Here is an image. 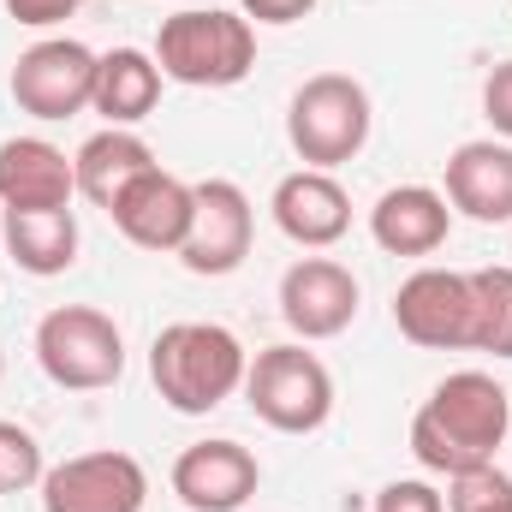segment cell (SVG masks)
<instances>
[{
	"mask_svg": "<svg viewBox=\"0 0 512 512\" xmlns=\"http://www.w3.org/2000/svg\"><path fill=\"white\" fill-rule=\"evenodd\" d=\"M36 364L66 393H102L126 376L120 322L96 304H60L36 322Z\"/></svg>",
	"mask_w": 512,
	"mask_h": 512,
	"instance_id": "5",
	"label": "cell"
},
{
	"mask_svg": "<svg viewBox=\"0 0 512 512\" xmlns=\"http://www.w3.org/2000/svg\"><path fill=\"white\" fill-rule=\"evenodd\" d=\"M280 316L298 340H334L358 322V274L334 256H304L280 274Z\"/></svg>",
	"mask_w": 512,
	"mask_h": 512,
	"instance_id": "11",
	"label": "cell"
},
{
	"mask_svg": "<svg viewBox=\"0 0 512 512\" xmlns=\"http://www.w3.org/2000/svg\"><path fill=\"white\" fill-rule=\"evenodd\" d=\"M245 370L251 352L221 322H173L149 346V382L179 417H209L215 405H227L245 387Z\"/></svg>",
	"mask_w": 512,
	"mask_h": 512,
	"instance_id": "2",
	"label": "cell"
},
{
	"mask_svg": "<svg viewBox=\"0 0 512 512\" xmlns=\"http://www.w3.org/2000/svg\"><path fill=\"white\" fill-rule=\"evenodd\" d=\"M191 209H197V191L185 185V179H173V173H161V167H149L137 185H126V197L108 209L114 215V227L126 233L137 251H173L185 245V233H191Z\"/></svg>",
	"mask_w": 512,
	"mask_h": 512,
	"instance_id": "14",
	"label": "cell"
},
{
	"mask_svg": "<svg viewBox=\"0 0 512 512\" xmlns=\"http://www.w3.org/2000/svg\"><path fill=\"white\" fill-rule=\"evenodd\" d=\"M48 477L42 465V441L24 423H0V495H24Z\"/></svg>",
	"mask_w": 512,
	"mask_h": 512,
	"instance_id": "22",
	"label": "cell"
},
{
	"mask_svg": "<svg viewBox=\"0 0 512 512\" xmlns=\"http://www.w3.org/2000/svg\"><path fill=\"white\" fill-rule=\"evenodd\" d=\"M447 203L483 227L512 221V143L471 137L447 155Z\"/></svg>",
	"mask_w": 512,
	"mask_h": 512,
	"instance_id": "16",
	"label": "cell"
},
{
	"mask_svg": "<svg viewBox=\"0 0 512 512\" xmlns=\"http://www.w3.org/2000/svg\"><path fill=\"white\" fill-rule=\"evenodd\" d=\"M245 12L251 24H298L316 12V0H245Z\"/></svg>",
	"mask_w": 512,
	"mask_h": 512,
	"instance_id": "27",
	"label": "cell"
},
{
	"mask_svg": "<svg viewBox=\"0 0 512 512\" xmlns=\"http://www.w3.org/2000/svg\"><path fill=\"white\" fill-rule=\"evenodd\" d=\"M96 60L102 54H90L84 42L48 36V42H36V48L18 54V66H12V102L30 120H72L96 96Z\"/></svg>",
	"mask_w": 512,
	"mask_h": 512,
	"instance_id": "8",
	"label": "cell"
},
{
	"mask_svg": "<svg viewBox=\"0 0 512 512\" xmlns=\"http://www.w3.org/2000/svg\"><path fill=\"white\" fill-rule=\"evenodd\" d=\"M245 399L251 411L280 429V435H316L334 417V376L316 352L304 346H268L245 370Z\"/></svg>",
	"mask_w": 512,
	"mask_h": 512,
	"instance_id": "6",
	"label": "cell"
},
{
	"mask_svg": "<svg viewBox=\"0 0 512 512\" xmlns=\"http://www.w3.org/2000/svg\"><path fill=\"white\" fill-rule=\"evenodd\" d=\"M268 209H274V227H280L292 245H304V251H328V245H340V239L352 233V197H346V185H340L334 173H322V167L286 173V179L274 185Z\"/></svg>",
	"mask_w": 512,
	"mask_h": 512,
	"instance_id": "12",
	"label": "cell"
},
{
	"mask_svg": "<svg viewBox=\"0 0 512 512\" xmlns=\"http://www.w3.org/2000/svg\"><path fill=\"white\" fill-rule=\"evenodd\" d=\"M0 245L24 274L54 280L78 262V215L72 209H6Z\"/></svg>",
	"mask_w": 512,
	"mask_h": 512,
	"instance_id": "19",
	"label": "cell"
},
{
	"mask_svg": "<svg viewBox=\"0 0 512 512\" xmlns=\"http://www.w3.org/2000/svg\"><path fill=\"white\" fill-rule=\"evenodd\" d=\"M262 483L251 447L239 441H197L173 459V495L191 512H239Z\"/></svg>",
	"mask_w": 512,
	"mask_h": 512,
	"instance_id": "13",
	"label": "cell"
},
{
	"mask_svg": "<svg viewBox=\"0 0 512 512\" xmlns=\"http://www.w3.org/2000/svg\"><path fill=\"white\" fill-rule=\"evenodd\" d=\"M453 233V209L429 185H393L370 209V239L387 256H435Z\"/></svg>",
	"mask_w": 512,
	"mask_h": 512,
	"instance_id": "17",
	"label": "cell"
},
{
	"mask_svg": "<svg viewBox=\"0 0 512 512\" xmlns=\"http://www.w3.org/2000/svg\"><path fill=\"white\" fill-rule=\"evenodd\" d=\"M78 173L72 155L48 137H6L0 143V209H72Z\"/></svg>",
	"mask_w": 512,
	"mask_h": 512,
	"instance_id": "15",
	"label": "cell"
},
{
	"mask_svg": "<svg viewBox=\"0 0 512 512\" xmlns=\"http://www.w3.org/2000/svg\"><path fill=\"white\" fill-rule=\"evenodd\" d=\"M393 328L423 352H477V292L459 268H417L393 292Z\"/></svg>",
	"mask_w": 512,
	"mask_h": 512,
	"instance_id": "7",
	"label": "cell"
},
{
	"mask_svg": "<svg viewBox=\"0 0 512 512\" xmlns=\"http://www.w3.org/2000/svg\"><path fill=\"white\" fill-rule=\"evenodd\" d=\"M78 6H84V0H6V12H12L18 24H30V30H54V24H66Z\"/></svg>",
	"mask_w": 512,
	"mask_h": 512,
	"instance_id": "26",
	"label": "cell"
},
{
	"mask_svg": "<svg viewBox=\"0 0 512 512\" xmlns=\"http://www.w3.org/2000/svg\"><path fill=\"white\" fill-rule=\"evenodd\" d=\"M477 292V352L512 358V268H471Z\"/></svg>",
	"mask_w": 512,
	"mask_h": 512,
	"instance_id": "21",
	"label": "cell"
},
{
	"mask_svg": "<svg viewBox=\"0 0 512 512\" xmlns=\"http://www.w3.org/2000/svg\"><path fill=\"white\" fill-rule=\"evenodd\" d=\"M161 84H167V78H161L155 54H143V48H114V54L96 60V96H90V108H96L108 126L131 131L155 114Z\"/></svg>",
	"mask_w": 512,
	"mask_h": 512,
	"instance_id": "20",
	"label": "cell"
},
{
	"mask_svg": "<svg viewBox=\"0 0 512 512\" xmlns=\"http://www.w3.org/2000/svg\"><path fill=\"white\" fill-rule=\"evenodd\" d=\"M370 512H447V495L435 483H423V477H399V483H387L376 495Z\"/></svg>",
	"mask_w": 512,
	"mask_h": 512,
	"instance_id": "24",
	"label": "cell"
},
{
	"mask_svg": "<svg viewBox=\"0 0 512 512\" xmlns=\"http://www.w3.org/2000/svg\"><path fill=\"white\" fill-rule=\"evenodd\" d=\"M512 429L507 387L483 370H459L423 399L411 417V459L435 477H465L477 465H495Z\"/></svg>",
	"mask_w": 512,
	"mask_h": 512,
	"instance_id": "1",
	"label": "cell"
},
{
	"mask_svg": "<svg viewBox=\"0 0 512 512\" xmlns=\"http://www.w3.org/2000/svg\"><path fill=\"white\" fill-rule=\"evenodd\" d=\"M197 191V209H191V233L179 245V262L203 280H221V274H239L256 239V209L251 197L233 185V179H203L191 185Z\"/></svg>",
	"mask_w": 512,
	"mask_h": 512,
	"instance_id": "10",
	"label": "cell"
},
{
	"mask_svg": "<svg viewBox=\"0 0 512 512\" xmlns=\"http://www.w3.org/2000/svg\"><path fill=\"white\" fill-rule=\"evenodd\" d=\"M155 167V149L126 126L96 131L78 155H72V173H78V197H90L96 209H114L126 197V185H137L143 173Z\"/></svg>",
	"mask_w": 512,
	"mask_h": 512,
	"instance_id": "18",
	"label": "cell"
},
{
	"mask_svg": "<svg viewBox=\"0 0 512 512\" xmlns=\"http://www.w3.org/2000/svg\"><path fill=\"white\" fill-rule=\"evenodd\" d=\"M155 66L185 90H233L256 66V24L227 6H185L161 18Z\"/></svg>",
	"mask_w": 512,
	"mask_h": 512,
	"instance_id": "3",
	"label": "cell"
},
{
	"mask_svg": "<svg viewBox=\"0 0 512 512\" xmlns=\"http://www.w3.org/2000/svg\"><path fill=\"white\" fill-rule=\"evenodd\" d=\"M0 376H6V352H0Z\"/></svg>",
	"mask_w": 512,
	"mask_h": 512,
	"instance_id": "28",
	"label": "cell"
},
{
	"mask_svg": "<svg viewBox=\"0 0 512 512\" xmlns=\"http://www.w3.org/2000/svg\"><path fill=\"white\" fill-rule=\"evenodd\" d=\"M143 501H149V471L120 447L60 459L42 477V512H143Z\"/></svg>",
	"mask_w": 512,
	"mask_h": 512,
	"instance_id": "9",
	"label": "cell"
},
{
	"mask_svg": "<svg viewBox=\"0 0 512 512\" xmlns=\"http://www.w3.org/2000/svg\"><path fill=\"white\" fill-rule=\"evenodd\" d=\"M370 90L346 72H316L292 90V108H286V143L298 149L304 167H346L364 155L370 143Z\"/></svg>",
	"mask_w": 512,
	"mask_h": 512,
	"instance_id": "4",
	"label": "cell"
},
{
	"mask_svg": "<svg viewBox=\"0 0 512 512\" xmlns=\"http://www.w3.org/2000/svg\"><path fill=\"white\" fill-rule=\"evenodd\" d=\"M447 512H512V477L495 465L447 477Z\"/></svg>",
	"mask_w": 512,
	"mask_h": 512,
	"instance_id": "23",
	"label": "cell"
},
{
	"mask_svg": "<svg viewBox=\"0 0 512 512\" xmlns=\"http://www.w3.org/2000/svg\"><path fill=\"white\" fill-rule=\"evenodd\" d=\"M483 114H489V126L501 131V143H512V60H501V66L489 72V84H483Z\"/></svg>",
	"mask_w": 512,
	"mask_h": 512,
	"instance_id": "25",
	"label": "cell"
}]
</instances>
